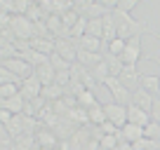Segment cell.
Listing matches in <instances>:
<instances>
[{
    "label": "cell",
    "instance_id": "6da1fadb",
    "mask_svg": "<svg viewBox=\"0 0 160 150\" xmlns=\"http://www.w3.org/2000/svg\"><path fill=\"white\" fill-rule=\"evenodd\" d=\"M104 87L108 89V94L113 96L115 103H120V105H130L132 103V91L120 82V77H106Z\"/></svg>",
    "mask_w": 160,
    "mask_h": 150
},
{
    "label": "cell",
    "instance_id": "7a4b0ae2",
    "mask_svg": "<svg viewBox=\"0 0 160 150\" xmlns=\"http://www.w3.org/2000/svg\"><path fill=\"white\" fill-rule=\"evenodd\" d=\"M104 110H106L108 122H113L118 129H122L127 124V105H120L113 101V103H104Z\"/></svg>",
    "mask_w": 160,
    "mask_h": 150
},
{
    "label": "cell",
    "instance_id": "3957f363",
    "mask_svg": "<svg viewBox=\"0 0 160 150\" xmlns=\"http://www.w3.org/2000/svg\"><path fill=\"white\" fill-rule=\"evenodd\" d=\"M57 45V54L61 56L68 63H78V42L73 38H66V40H54Z\"/></svg>",
    "mask_w": 160,
    "mask_h": 150
},
{
    "label": "cell",
    "instance_id": "277c9868",
    "mask_svg": "<svg viewBox=\"0 0 160 150\" xmlns=\"http://www.w3.org/2000/svg\"><path fill=\"white\" fill-rule=\"evenodd\" d=\"M2 68H7V70H12V73L14 75H19L21 80H26V77H31V75H33V66L28 63V61H24V59H19V56H17V59H5L2 61Z\"/></svg>",
    "mask_w": 160,
    "mask_h": 150
},
{
    "label": "cell",
    "instance_id": "5b68a950",
    "mask_svg": "<svg viewBox=\"0 0 160 150\" xmlns=\"http://www.w3.org/2000/svg\"><path fill=\"white\" fill-rule=\"evenodd\" d=\"M127 122H130V124H137V127H148L151 122V113H146V110H141L139 105H134V103H130L127 105Z\"/></svg>",
    "mask_w": 160,
    "mask_h": 150
},
{
    "label": "cell",
    "instance_id": "8992f818",
    "mask_svg": "<svg viewBox=\"0 0 160 150\" xmlns=\"http://www.w3.org/2000/svg\"><path fill=\"white\" fill-rule=\"evenodd\" d=\"M120 82H122L130 91L139 89V87H141V73L137 70V66H125L122 73H120Z\"/></svg>",
    "mask_w": 160,
    "mask_h": 150
},
{
    "label": "cell",
    "instance_id": "52a82bcc",
    "mask_svg": "<svg viewBox=\"0 0 160 150\" xmlns=\"http://www.w3.org/2000/svg\"><path fill=\"white\" fill-rule=\"evenodd\" d=\"M21 96H24L26 101L28 99H38V96H42V82L35 77V75H31V77H26L24 82H21Z\"/></svg>",
    "mask_w": 160,
    "mask_h": 150
},
{
    "label": "cell",
    "instance_id": "ba28073f",
    "mask_svg": "<svg viewBox=\"0 0 160 150\" xmlns=\"http://www.w3.org/2000/svg\"><path fill=\"white\" fill-rule=\"evenodd\" d=\"M33 75L42 82V87H50V85H57V70L52 63H42L33 70Z\"/></svg>",
    "mask_w": 160,
    "mask_h": 150
},
{
    "label": "cell",
    "instance_id": "9c48e42d",
    "mask_svg": "<svg viewBox=\"0 0 160 150\" xmlns=\"http://www.w3.org/2000/svg\"><path fill=\"white\" fill-rule=\"evenodd\" d=\"M153 101H155V96H153V94H148L144 87H139V89L132 91V103L139 105V108H141V110H146V113H151V108H153Z\"/></svg>",
    "mask_w": 160,
    "mask_h": 150
},
{
    "label": "cell",
    "instance_id": "30bf717a",
    "mask_svg": "<svg viewBox=\"0 0 160 150\" xmlns=\"http://www.w3.org/2000/svg\"><path fill=\"white\" fill-rule=\"evenodd\" d=\"M120 131H122V138H125L127 143H132V145H134L137 141L146 138V129H144V127H137V124H130V122H127V124L122 127V129H120Z\"/></svg>",
    "mask_w": 160,
    "mask_h": 150
},
{
    "label": "cell",
    "instance_id": "8fae6325",
    "mask_svg": "<svg viewBox=\"0 0 160 150\" xmlns=\"http://www.w3.org/2000/svg\"><path fill=\"white\" fill-rule=\"evenodd\" d=\"M31 49L40 52V54H45V56H52L57 52V45H54V40H47V38H33L31 40Z\"/></svg>",
    "mask_w": 160,
    "mask_h": 150
},
{
    "label": "cell",
    "instance_id": "7c38bea8",
    "mask_svg": "<svg viewBox=\"0 0 160 150\" xmlns=\"http://www.w3.org/2000/svg\"><path fill=\"white\" fill-rule=\"evenodd\" d=\"M106 56H101V54H94V52H85V49H78V63L82 66V68H87V70H92L97 63H101Z\"/></svg>",
    "mask_w": 160,
    "mask_h": 150
},
{
    "label": "cell",
    "instance_id": "4fadbf2b",
    "mask_svg": "<svg viewBox=\"0 0 160 150\" xmlns=\"http://www.w3.org/2000/svg\"><path fill=\"white\" fill-rule=\"evenodd\" d=\"M78 42V49H85V52H94V54H99V49L104 47V40H99V38H94V35H82Z\"/></svg>",
    "mask_w": 160,
    "mask_h": 150
},
{
    "label": "cell",
    "instance_id": "5bb4252c",
    "mask_svg": "<svg viewBox=\"0 0 160 150\" xmlns=\"http://www.w3.org/2000/svg\"><path fill=\"white\" fill-rule=\"evenodd\" d=\"M141 59V45H132V42H127V49L122 52V56H120V61L125 66H137Z\"/></svg>",
    "mask_w": 160,
    "mask_h": 150
},
{
    "label": "cell",
    "instance_id": "9a60e30c",
    "mask_svg": "<svg viewBox=\"0 0 160 150\" xmlns=\"http://www.w3.org/2000/svg\"><path fill=\"white\" fill-rule=\"evenodd\" d=\"M141 87L148 94L158 96L160 94V75H151V73H141Z\"/></svg>",
    "mask_w": 160,
    "mask_h": 150
},
{
    "label": "cell",
    "instance_id": "2e32d148",
    "mask_svg": "<svg viewBox=\"0 0 160 150\" xmlns=\"http://www.w3.org/2000/svg\"><path fill=\"white\" fill-rule=\"evenodd\" d=\"M24 96H14V99H2V108H5V110H10V113H12V115H21V113H24V110H26V103H24Z\"/></svg>",
    "mask_w": 160,
    "mask_h": 150
},
{
    "label": "cell",
    "instance_id": "e0dca14e",
    "mask_svg": "<svg viewBox=\"0 0 160 150\" xmlns=\"http://www.w3.org/2000/svg\"><path fill=\"white\" fill-rule=\"evenodd\" d=\"M87 120L92 122V124H97V127H101L104 124L106 120H108V117H106V110H104V105H92L90 110H87Z\"/></svg>",
    "mask_w": 160,
    "mask_h": 150
},
{
    "label": "cell",
    "instance_id": "ac0fdd59",
    "mask_svg": "<svg viewBox=\"0 0 160 150\" xmlns=\"http://www.w3.org/2000/svg\"><path fill=\"white\" fill-rule=\"evenodd\" d=\"M106 66H108V75L111 77H120V73H122V68H125V63L120 61V56H106Z\"/></svg>",
    "mask_w": 160,
    "mask_h": 150
},
{
    "label": "cell",
    "instance_id": "d6986e66",
    "mask_svg": "<svg viewBox=\"0 0 160 150\" xmlns=\"http://www.w3.org/2000/svg\"><path fill=\"white\" fill-rule=\"evenodd\" d=\"M90 73H92V77H94V82L104 85V80H106V77H111V75H108V66H106V59L101 61V63H97L94 68L90 70Z\"/></svg>",
    "mask_w": 160,
    "mask_h": 150
},
{
    "label": "cell",
    "instance_id": "ffe728a7",
    "mask_svg": "<svg viewBox=\"0 0 160 150\" xmlns=\"http://www.w3.org/2000/svg\"><path fill=\"white\" fill-rule=\"evenodd\" d=\"M97 103H99V101L94 99V94H92V89H85V91H82V94L78 96V105H80V108H82V110H90L92 105H97Z\"/></svg>",
    "mask_w": 160,
    "mask_h": 150
},
{
    "label": "cell",
    "instance_id": "44dd1931",
    "mask_svg": "<svg viewBox=\"0 0 160 150\" xmlns=\"http://www.w3.org/2000/svg\"><path fill=\"white\" fill-rule=\"evenodd\" d=\"M35 141L40 143V148H54V143H57V138L52 136V131H47V129L38 131V134H35Z\"/></svg>",
    "mask_w": 160,
    "mask_h": 150
},
{
    "label": "cell",
    "instance_id": "7402d4cb",
    "mask_svg": "<svg viewBox=\"0 0 160 150\" xmlns=\"http://www.w3.org/2000/svg\"><path fill=\"white\" fill-rule=\"evenodd\" d=\"M87 35H94V38H104V19H90L87 24Z\"/></svg>",
    "mask_w": 160,
    "mask_h": 150
},
{
    "label": "cell",
    "instance_id": "603a6c76",
    "mask_svg": "<svg viewBox=\"0 0 160 150\" xmlns=\"http://www.w3.org/2000/svg\"><path fill=\"white\" fill-rule=\"evenodd\" d=\"M0 82H2V85H21V77L19 75H14L12 73V70H7V68H0Z\"/></svg>",
    "mask_w": 160,
    "mask_h": 150
},
{
    "label": "cell",
    "instance_id": "cb8c5ba5",
    "mask_svg": "<svg viewBox=\"0 0 160 150\" xmlns=\"http://www.w3.org/2000/svg\"><path fill=\"white\" fill-rule=\"evenodd\" d=\"M125 49H127V40H122V38H118V40H113L108 45V54L111 56H122Z\"/></svg>",
    "mask_w": 160,
    "mask_h": 150
},
{
    "label": "cell",
    "instance_id": "d4e9b609",
    "mask_svg": "<svg viewBox=\"0 0 160 150\" xmlns=\"http://www.w3.org/2000/svg\"><path fill=\"white\" fill-rule=\"evenodd\" d=\"M118 143H120V141H118V136H115V134H104V136H99V145H101L104 150H113Z\"/></svg>",
    "mask_w": 160,
    "mask_h": 150
},
{
    "label": "cell",
    "instance_id": "484cf974",
    "mask_svg": "<svg viewBox=\"0 0 160 150\" xmlns=\"http://www.w3.org/2000/svg\"><path fill=\"white\" fill-rule=\"evenodd\" d=\"M21 89L19 85H0V96L2 99H14V96H19Z\"/></svg>",
    "mask_w": 160,
    "mask_h": 150
},
{
    "label": "cell",
    "instance_id": "4316f807",
    "mask_svg": "<svg viewBox=\"0 0 160 150\" xmlns=\"http://www.w3.org/2000/svg\"><path fill=\"white\" fill-rule=\"evenodd\" d=\"M139 5V0H118V7H115V12H120V14H130L134 7Z\"/></svg>",
    "mask_w": 160,
    "mask_h": 150
},
{
    "label": "cell",
    "instance_id": "83f0119b",
    "mask_svg": "<svg viewBox=\"0 0 160 150\" xmlns=\"http://www.w3.org/2000/svg\"><path fill=\"white\" fill-rule=\"evenodd\" d=\"M61 94H64V87H59V85L42 87V96H47V99H59Z\"/></svg>",
    "mask_w": 160,
    "mask_h": 150
},
{
    "label": "cell",
    "instance_id": "f1b7e54d",
    "mask_svg": "<svg viewBox=\"0 0 160 150\" xmlns=\"http://www.w3.org/2000/svg\"><path fill=\"white\" fill-rule=\"evenodd\" d=\"M151 120H153L155 124H160V99L153 101V108H151Z\"/></svg>",
    "mask_w": 160,
    "mask_h": 150
},
{
    "label": "cell",
    "instance_id": "f546056e",
    "mask_svg": "<svg viewBox=\"0 0 160 150\" xmlns=\"http://www.w3.org/2000/svg\"><path fill=\"white\" fill-rule=\"evenodd\" d=\"M12 120H14V115H12L10 110H5V108L0 110V122H2V127H7V124L12 122Z\"/></svg>",
    "mask_w": 160,
    "mask_h": 150
},
{
    "label": "cell",
    "instance_id": "4dcf8cb0",
    "mask_svg": "<svg viewBox=\"0 0 160 150\" xmlns=\"http://www.w3.org/2000/svg\"><path fill=\"white\" fill-rule=\"evenodd\" d=\"M113 150H134V145H132V143H127V141H120V143L115 145Z\"/></svg>",
    "mask_w": 160,
    "mask_h": 150
},
{
    "label": "cell",
    "instance_id": "1f68e13d",
    "mask_svg": "<svg viewBox=\"0 0 160 150\" xmlns=\"http://www.w3.org/2000/svg\"><path fill=\"white\" fill-rule=\"evenodd\" d=\"M148 61H153V63H158V66H160V59H158L155 54H153V56H148Z\"/></svg>",
    "mask_w": 160,
    "mask_h": 150
},
{
    "label": "cell",
    "instance_id": "d6a6232c",
    "mask_svg": "<svg viewBox=\"0 0 160 150\" xmlns=\"http://www.w3.org/2000/svg\"><path fill=\"white\" fill-rule=\"evenodd\" d=\"M40 150H57V148H40Z\"/></svg>",
    "mask_w": 160,
    "mask_h": 150
}]
</instances>
